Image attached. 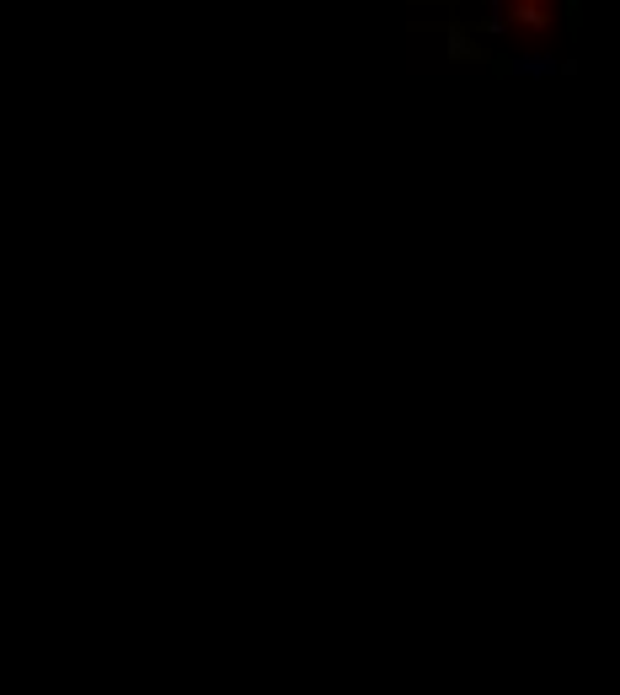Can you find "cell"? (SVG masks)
Instances as JSON below:
<instances>
[{
    "label": "cell",
    "mask_w": 620,
    "mask_h": 695,
    "mask_svg": "<svg viewBox=\"0 0 620 695\" xmlns=\"http://www.w3.org/2000/svg\"><path fill=\"white\" fill-rule=\"evenodd\" d=\"M514 75H556V54H524L514 59Z\"/></svg>",
    "instance_id": "cell-1"
}]
</instances>
